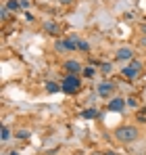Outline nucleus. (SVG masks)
I'll return each mask as SVG.
<instances>
[{
	"label": "nucleus",
	"mask_w": 146,
	"mask_h": 155,
	"mask_svg": "<svg viewBox=\"0 0 146 155\" xmlns=\"http://www.w3.org/2000/svg\"><path fill=\"white\" fill-rule=\"evenodd\" d=\"M0 138H2V143H6V140L11 138V128H8V126H2V134H0Z\"/></svg>",
	"instance_id": "nucleus-13"
},
{
	"label": "nucleus",
	"mask_w": 146,
	"mask_h": 155,
	"mask_svg": "<svg viewBox=\"0 0 146 155\" xmlns=\"http://www.w3.org/2000/svg\"><path fill=\"white\" fill-rule=\"evenodd\" d=\"M77 51H81V52H90V44L86 42V40H77Z\"/></svg>",
	"instance_id": "nucleus-12"
},
{
	"label": "nucleus",
	"mask_w": 146,
	"mask_h": 155,
	"mask_svg": "<svg viewBox=\"0 0 146 155\" xmlns=\"http://www.w3.org/2000/svg\"><path fill=\"white\" fill-rule=\"evenodd\" d=\"M81 117H86V120H94V117H98V111H96V109H86V111H81Z\"/></svg>",
	"instance_id": "nucleus-10"
},
{
	"label": "nucleus",
	"mask_w": 146,
	"mask_h": 155,
	"mask_svg": "<svg viewBox=\"0 0 146 155\" xmlns=\"http://www.w3.org/2000/svg\"><path fill=\"white\" fill-rule=\"evenodd\" d=\"M140 71H142V63H140L138 59H132V61H129V63L121 69L123 78H127V80H136Z\"/></svg>",
	"instance_id": "nucleus-3"
},
{
	"label": "nucleus",
	"mask_w": 146,
	"mask_h": 155,
	"mask_svg": "<svg viewBox=\"0 0 146 155\" xmlns=\"http://www.w3.org/2000/svg\"><path fill=\"white\" fill-rule=\"evenodd\" d=\"M6 6H8V11L17 13V11L21 8V2H19V0H8V2H6Z\"/></svg>",
	"instance_id": "nucleus-11"
},
{
	"label": "nucleus",
	"mask_w": 146,
	"mask_h": 155,
	"mask_svg": "<svg viewBox=\"0 0 146 155\" xmlns=\"http://www.w3.org/2000/svg\"><path fill=\"white\" fill-rule=\"evenodd\" d=\"M84 74H86V76H88V78H92V76H94V69H92V67H88V69H86Z\"/></svg>",
	"instance_id": "nucleus-19"
},
{
	"label": "nucleus",
	"mask_w": 146,
	"mask_h": 155,
	"mask_svg": "<svg viewBox=\"0 0 146 155\" xmlns=\"http://www.w3.org/2000/svg\"><path fill=\"white\" fill-rule=\"evenodd\" d=\"M21 2V8H29V0H19Z\"/></svg>",
	"instance_id": "nucleus-20"
},
{
	"label": "nucleus",
	"mask_w": 146,
	"mask_h": 155,
	"mask_svg": "<svg viewBox=\"0 0 146 155\" xmlns=\"http://www.w3.org/2000/svg\"><path fill=\"white\" fill-rule=\"evenodd\" d=\"M100 71H102V74H111V71H113V65H111V63H102Z\"/></svg>",
	"instance_id": "nucleus-17"
},
{
	"label": "nucleus",
	"mask_w": 146,
	"mask_h": 155,
	"mask_svg": "<svg viewBox=\"0 0 146 155\" xmlns=\"http://www.w3.org/2000/svg\"><path fill=\"white\" fill-rule=\"evenodd\" d=\"M125 105H127V101L125 99H121V97H115V99H111V103H109V109L111 111H123L125 109Z\"/></svg>",
	"instance_id": "nucleus-5"
},
{
	"label": "nucleus",
	"mask_w": 146,
	"mask_h": 155,
	"mask_svg": "<svg viewBox=\"0 0 146 155\" xmlns=\"http://www.w3.org/2000/svg\"><path fill=\"white\" fill-rule=\"evenodd\" d=\"M54 51L56 52H69L67 51V42H65V40H56V42H54Z\"/></svg>",
	"instance_id": "nucleus-9"
},
{
	"label": "nucleus",
	"mask_w": 146,
	"mask_h": 155,
	"mask_svg": "<svg viewBox=\"0 0 146 155\" xmlns=\"http://www.w3.org/2000/svg\"><path fill=\"white\" fill-rule=\"evenodd\" d=\"M125 101H127V105H129L132 109H136V107H138V103H136V99H125Z\"/></svg>",
	"instance_id": "nucleus-18"
},
{
	"label": "nucleus",
	"mask_w": 146,
	"mask_h": 155,
	"mask_svg": "<svg viewBox=\"0 0 146 155\" xmlns=\"http://www.w3.org/2000/svg\"><path fill=\"white\" fill-rule=\"evenodd\" d=\"M44 29H46L48 34H56V31H59V25H56V21H46V23H44Z\"/></svg>",
	"instance_id": "nucleus-8"
},
{
	"label": "nucleus",
	"mask_w": 146,
	"mask_h": 155,
	"mask_svg": "<svg viewBox=\"0 0 146 155\" xmlns=\"http://www.w3.org/2000/svg\"><path fill=\"white\" fill-rule=\"evenodd\" d=\"M8 13H11V11H8V6L4 4V6L0 8V19H2V21H6V19H8Z\"/></svg>",
	"instance_id": "nucleus-15"
},
{
	"label": "nucleus",
	"mask_w": 146,
	"mask_h": 155,
	"mask_svg": "<svg viewBox=\"0 0 146 155\" xmlns=\"http://www.w3.org/2000/svg\"><path fill=\"white\" fill-rule=\"evenodd\" d=\"M59 2H63V4H69V2H73V0H59Z\"/></svg>",
	"instance_id": "nucleus-22"
},
{
	"label": "nucleus",
	"mask_w": 146,
	"mask_h": 155,
	"mask_svg": "<svg viewBox=\"0 0 146 155\" xmlns=\"http://www.w3.org/2000/svg\"><path fill=\"white\" fill-rule=\"evenodd\" d=\"M104 155H117V153H113V151H106V153H104Z\"/></svg>",
	"instance_id": "nucleus-23"
},
{
	"label": "nucleus",
	"mask_w": 146,
	"mask_h": 155,
	"mask_svg": "<svg viewBox=\"0 0 146 155\" xmlns=\"http://www.w3.org/2000/svg\"><path fill=\"white\" fill-rule=\"evenodd\" d=\"M138 120H140V122H146V111H140V115H138Z\"/></svg>",
	"instance_id": "nucleus-21"
},
{
	"label": "nucleus",
	"mask_w": 146,
	"mask_h": 155,
	"mask_svg": "<svg viewBox=\"0 0 146 155\" xmlns=\"http://www.w3.org/2000/svg\"><path fill=\"white\" fill-rule=\"evenodd\" d=\"M115 59H117V61H132V59H134V51H132L129 46H121V48L117 51V54H115Z\"/></svg>",
	"instance_id": "nucleus-4"
},
{
	"label": "nucleus",
	"mask_w": 146,
	"mask_h": 155,
	"mask_svg": "<svg viewBox=\"0 0 146 155\" xmlns=\"http://www.w3.org/2000/svg\"><path fill=\"white\" fill-rule=\"evenodd\" d=\"M115 138L119 143H134L138 138V128L136 126H119L115 130Z\"/></svg>",
	"instance_id": "nucleus-1"
},
{
	"label": "nucleus",
	"mask_w": 146,
	"mask_h": 155,
	"mask_svg": "<svg viewBox=\"0 0 146 155\" xmlns=\"http://www.w3.org/2000/svg\"><path fill=\"white\" fill-rule=\"evenodd\" d=\"M63 67L67 69V74H79V71H81V63H79V61H75V59L65 61V65H63Z\"/></svg>",
	"instance_id": "nucleus-7"
},
{
	"label": "nucleus",
	"mask_w": 146,
	"mask_h": 155,
	"mask_svg": "<svg viewBox=\"0 0 146 155\" xmlns=\"http://www.w3.org/2000/svg\"><path fill=\"white\" fill-rule=\"evenodd\" d=\"M8 155H19V153H17V151H11V153H8Z\"/></svg>",
	"instance_id": "nucleus-24"
},
{
	"label": "nucleus",
	"mask_w": 146,
	"mask_h": 155,
	"mask_svg": "<svg viewBox=\"0 0 146 155\" xmlns=\"http://www.w3.org/2000/svg\"><path fill=\"white\" fill-rule=\"evenodd\" d=\"M113 90H115V84H113V82H102V84H98V97H109Z\"/></svg>",
	"instance_id": "nucleus-6"
},
{
	"label": "nucleus",
	"mask_w": 146,
	"mask_h": 155,
	"mask_svg": "<svg viewBox=\"0 0 146 155\" xmlns=\"http://www.w3.org/2000/svg\"><path fill=\"white\" fill-rule=\"evenodd\" d=\"M61 88H63L65 94H75V92L81 88V80H79L77 74H69V76H65L63 84H61Z\"/></svg>",
	"instance_id": "nucleus-2"
},
{
	"label": "nucleus",
	"mask_w": 146,
	"mask_h": 155,
	"mask_svg": "<svg viewBox=\"0 0 146 155\" xmlns=\"http://www.w3.org/2000/svg\"><path fill=\"white\" fill-rule=\"evenodd\" d=\"M46 90H48L50 94H54V92H59V90H63V88H61V86H56L54 82H48V84H46Z\"/></svg>",
	"instance_id": "nucleus-14"
},
{
	"label": "nucleus",
	"mask_w": 146,
	"mask_h": 155,
	"mask_svg": "<svg viewBox=\"0 0 146 155\" xmlns=\"http://www.w3.org/2000/svg\"><path fill=\"white\" fill-rule=\"evenodd\" d=\"M29 134H31L29 130H17V132H15L17 138H29Z\"/></svg>",
	"instance_id": "nucleus-16"
}]
</instances>
